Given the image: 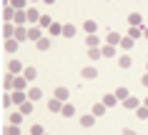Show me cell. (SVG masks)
Listing matches in <instances>:
<instances>
[{"label": "cell", "instance_id": "20", "mask_svg": "<svg viewBox=\"0 0 148 135\" xmlns=\"http://www.w3.org/2000/svg\"><path fill=\"white\" fill-rule=\"evenodd\" d=\"M38 25H40V28H43V30H48V28H50V25H53V18H50V15H40Z\"/></svg>", "mask_w": 148, "mask_h": 135}, {"label": "cell", "instance_id": "46", "mask_svg": "<svg viewBox=\"0 0 148 135\" xmlns=\"http://www.w3.org/2000/svg\"><path fill=\"white\" fill-rule=\"evenodd\" d=\"M43 3H45V5H53V3H55V0H43Z\"/></svg>", "mask_w": 148, "mask_h": 135}, {"label": "cell", "instance_id": "2", "mask_svg": "<svg viewBox=\"0 0 148 135\" xmlns=\"http://www.w3.org/2000/svg\"><path fill=\"white\" fill-rule=\"evenodd\" d=\"M80 78H83V80H95V78H98V68H93V65H86V68L80 70Z\"/></svg>", "mask_w": 148, "mask_h": 135}, {"label": "cell", "instance_id": "16", "mask_svg": "<svg viewBox=\"0 0 148 135\" xmlns=\"http://www.w3.org/2000/svg\"><path fill=\"white\" fill-rule=\"evenodd\" d=\"M75 33H78V28H75V25H70V23L63 25V35H65V38H73Z\"/></svg>", "mask_w": 148, "mask_h": 135}, {"label": "cell", "instance_id": "39", "mask_svg": "<svg viewBox=\"0 0 148 135\" xmlns=\"http://www.w3.org/2000/svg\"><path fill=\"white\" fill-rule=\"evenodd\" d=\"M10 105H13V95H10V93H5V95H3V108L8 110Z\"/></svg>", "mask_w": 148, "mask_h": 135}, {"label": "cell", "instance_id": "13", "mask_svg": "<svg viewBox=\"0 0 148 135\" xmlns=\"http://www.w3.org/2000/svg\"><path fill=\"white\" fill-rule=\"evenodd\" d=\"M60 115H63V118H73V115H75V108H73L70 103H63V110H60Z\"/></svg>", "mask_w": 148, "mask_h": 135}, {"label": "cell", "instance_id": "5", "mask_svg": "<svg viewBox=\"0 0 148 135\" xmlns=\"http://www.w3.org/2000/svg\"><path fill=\"white\" fill-rule=\"evenodd\" d=\"M18 45H20V40H15V38H8L5 40V53H18Z\"/></svg>", "mask_w": 148, "mask_h": 135}, {"label": "cell", "instance_id": "4", "mask_svg": "<svg viewBox=\"0 0 148 135\" xmlns=\"http://www.w3.org/2000/svg\"><path fill=\"white\" fill-rule=\"evenodd\" d=\"M55 98H58V100H63V103H68V100H70V90H68V88H55Z\"/></svg>", "mask_w": 148, "mask_h": 135}, {"label": "cell", "instance_id": "17", "mask_svg": "<svg viewBox=\"0 0 148 135\" xmlns=\"http://www.w3.org/2000/svg\"><path fill=\"white\" fill-rule=\"evenodd\" d=\"M40 98H43V90L40 88H30L28 90V100H40Z\"/></svg>", "mask_w": 148, "mask_h": 135}, {"label": "cell", "instance_id": "21", "mask_svg": "<svg viewBox=\"0 0 148 135\" xmlns=\"http://www.w3.org/2000/svg\"><path fill=\"white\" fill-rule=\"evenodd\" d=\"M15 40H28V28H23V25H18V30H15Z\"/></svg>", "mask_w": 148, "mask_h": 135}, {"label": "cell", "instance_id": "1", "mask_svg": "<svg viewBox=\"0 0 148 135\" xmlns=\"http://www.w3.org/2000/svg\"><path fill=\"white\" fill-rule=\"evenodd\" d=\"M121 105H123L125 110H138L140 105H143V100H138V98H133V95H128V98H125V100H123V103H121Z\"/></svg>", "mask_w": 148, "mask_h": 135}, {"label": "cell", "instance_id": "12", "mask_svg": "<svg viewBox=\"0 0 148 135\" xmlns=\"http://www.w3.org/2000/svg\"><path fill=\"white\" fill-rule=\"evenodd\" d=\"M103 103H106V108H113V105H118L121 100L116 98V93H108V95H103Z\"/></svg>", "mask_w": 148, "mask_h": 135}, {"label": "cell", "instance_id": "23", "mask_svg": "<svg viewBox=\"0 0 148 135\" xmlns=\"http://www.w3.org/2000/svg\"><path fill=\"white\" fill-rule=\"evenodd\" d=\"M80 125L83 128H93L95 125V115H83V118H80Z\"/></svg>", "mask_w": 148, "mask_h": 135}, {"label": "cell", "instance_id": "27", "mask_svg": "<svg viewBox=\"0 0 148 135\" xmlns=\"http://www.w3.org/2000/svg\"><path fill=\"white\" fill-rule=\"evenodd\" d=\"M40 20V13L35 8H28V23H38Z\"/></svg>", "mask_w": 148, "mask_h": 135}, {"label": "cell", "instance_id": "11", "mask_svg": "<svg viewBox=\"0 0 148 135\" xmlns=\"http://www.w3.org/2000/svg\"><path fill=\"white\" fill-rule=\"evenodd\" d=\"M15 13H18V10L13 8V5H5V10H3V20H5V23H10V20L15 18Z\"/></svg>", "mask_w": 148, "mask_h": 135}, {"label": "cell", "instance_id": "43", "mask_svg": "<svg viewBox=\"0 0 148 135\" xmlns=\"http://www.w3.org/2000/svg\"><path fill=\"white\" fill-rule=\"evenodd\" d=\"M140 83H143V85L148 88V73H143V78H140Z\"/></svg>", "mask_w": 148, "mask_h": 135}, {"label": "cell", "instance_id": "22", "mask_svg": "<svg viewBox=\"0 0 148 135\" xmlns=\"http://www.w3.org/2000/svg\"><path fill=\"white\" fill-rule=\"evenodd\" d=\"M25 98H28V95H25L23 90H15V93H13V103H15V105H23Z\"/></svg>", "mask_w": 148, "mask_h": 135}, {"label": "cell", "instance_id": "41", "mask_svg": "<svg viewBox=\"0 0 148 135\" xmlns=\"http://www.w3.org/2000/svg\"><path fill=\"white\" fill-rule=\"evenodd\" d=\"M88 55L93 58V60H98V58H101L103 53H101V48H90V50H88Z\"/></svg>", "mask_w": 148, "mask_h": 135}, {"label": "cell", "instance_id": "35", "mask_svg": "<svg viewBox=\"0 0 148 135\" xmlns=\"http://www.w3.org/2000/svg\"><path fill=\"white\" fill-rule=\"evenodd\" d=\"M48 30H50V35H63V25L60 23H53Z\"/></svg>", "mask_w": 148, "mask_h": 135}, {"label": "cell", "instance_id": "18", "mask_svg": "<svg viewBox=\"0 0 148 135\" xmlns=\"http://www.w3.org/2000/svg\"><path fill=\"white\" fill-rule=\"evenodd\" d=\"M101 53H103V58H113L116 55V45H108V43H106V45L101 48Z\"/></svg>", "mask_w": 148, "mask_h": 135}, {"label": "cell", "instance_id": "6", "mask_svg": "<svg viewBox=\"0 0 148 135\" xmlns=\"http://www.w3.org/2000/svg\"><path fill=\"white\" fill-rule=\"evenodd\" d=\"M13 23H15V25H25V23H28V10H18L15 18H13Z\"/></svg>", "mask_w": 148, "mask_h": 135}, {"label": "cell", "instance_id": "24", "mask_svg": "<svg viewBox=\"0 0 148 135\" xmlns=\"http://www.w3.org/2000/svg\"><path fill=\"white\" fill-rule=\"evenodd\" d=\"M86 43H88V48H98V45H101V40H98V35H86Z\"/></svg>", "mask_w": 148, "mask_h": 135}, {"label": "cell", "instance_id": "44", "mask_svg": "<svg viewBox=\"0 0 148 135\" xmlns=\"http://www.w3.org/2000/svg\"><path fill=\"white\" fill-rule=\"evenodd\" d=\"M121 135H138V133H136V130H128V128H125V130H123Z\"/></svg>", "mask_w": 148, "mask_h": 135}, {"label": "cell", "instance_id": "50", "mask_svg": "<svg viewBox=\"0 0 148 135\" xmlns=\"http://www.w3.org/2000/svg\"><path fill=\"white\" fill-rule=\"evenodd\" d=\"M43 135H48V133H43Z\"/></svg>", "mask_w": 148, "mask_h": 135}, {"label": "cell", "instance_id": "26", "mask_svg": "<svg viewBox=\"0 0 148 135\" xmlns=\"http://www.w3.org/2000/svg\"><path fill=\"white\" fill-rule=\"evenodd\" d=\"M35 48H38V50H40V53H45V50H48V48H50V40H48V38H40V40H38V43H35Z\"/></svg>", "mask_w": 148, "mask_h": 135}, {"label": "cell", "instance_id": "8", "mask_svg": "<svg viewBox=\"0 0 148 135\" xmlns=\"http://www.w3.org/2000/svg\"><path fill=\"white\" fill-rule=\"evenodd\" d=\"M140 23H143L140 13H131V15H128V25H131V28H140Z\"/></svg>", "mask_w": 148, "mask_h": 135}, {"label": "cell", "instance_id": "33", "mask_svg": "<svg viewBox=\"0 0 148 135\" xmlns=\"http://www.w3.org/2000/svg\"><path fill=\"white\" fill-rule=\"evenodd\" d=\"M128 95H131V93H128V88H118V90H116V98L121 100V103H123V100H125Z\"/></svg>", "mask_w": 148, "mask_h": 135}, {"label": "cell", "instance_id": "48", "mask_svg": "<svg viewBox=\"0 0 148 135\" xmlns=\"http://www.w3.org/2000/svg\"><path fill=\"white\" fill-rule=\"evenodd\" d=\"M146 73H148V60H146Z\"/></svg>", "mask_w": 148, "mask_h": 135}, {"label": "cell", "instance_id": "37", "mask_svg": "<svg viewBox=\"0 0 148 135\" xmlns=\"http://www.w3.org/2000/svg\"><path fill=\"white\" fill-rule=\"evenodd\" d=\"M8 5H13L15 10H25V0H8Z\"/></svg>", "mask_w": 148, "mask_h": 135}, {"label": "cell", "instance_id": "9", "mask_svg": "<svg viewBox=\"0 0 148 135\" xmlns=\"http://www.w3.org/2000/svg\"><path fill=\"white\" fill-rule=\"evenodd\" d=\"M25 85H28V78H25V75L18 78V75H15V80H13V90H25Z\"/></svg>", "mask_w": 148, "mask_h": 135}, {"label": "cell", "instance_id": "36", "mask_svg": "<svg viewBox=\"0 0 148 135\" xmlns=\"http://www.w3.org/2000/svg\"><path fill=\"white\" fill-rule=\"evenodd\" d=\"M103 113H106V103H103V100H101V103H98V105H95V108H93V115H95V118H101Z\"/></svg>", "mask_w": 148, "mask_h": 135}, {"label": "cell", "instance_id": "38", "mask_svg": "<svg viewBox=\"0 0 148 135\" xmlns=\"http://www.w3.org/2000/svg\"><path fill=\"white\" fill-rule=\"evenodd\" d=\"M136 115H138L140 120H148V108H146V105H140L138 110H136Z\"/></svg>", "mask_w": 148, "mask_h": 135}, {"label": "cell", "instance_id": "40", "mask_svg": "<svg viewBox=\"0 0 148 135\" xmlns=\"http://www.w3.org/2000/svg\"><path fill=\"white\" fill-rule=\"evenodd\" d=\"M128 35H131L133 40H136V38H140V35H143V28H131V33H128Z\"/></svg>", "mask_w": 148, "mask_h": 135}, {"label": "cell", "instance_id": "31", "mask_svg": "<svg viewBox=\"0 0 148 135\" xmlns=\"http://www.w3.org/2000/svg\"><path fill=\"white\" fill-rule=\"evenodd\" d=\"M3 135H20V125H13V123H10V125L3 130Z\"/></svg>", "mask_w": 148, "mask_h": 135}, {"label": "cell", "instance_id": "49", "mask_svg": "<svg viewBox=\"0 0 148 135\" xmlns=\"http://www.w3.org/2000/svg\"><path fill=\"white\" fill-rule=\"evenodd\" d=\"M33 3H43V0H33Z\"/></svg>", "mask_w": 148, "mask_h": 135}, {"label": "cell", "instance_id": "45", "mask_svg": "<svg viewBox=\"0 0 148 135\" xmlns=\"http://www.w3.org/2000/svg\"><path fill=\"white\" fill-rule=\"evenodd\" d=\"M143 38H148V25H146V28H143Z\"/></svg>", "mask_w": 148, "mask_h": 135}, {"label": "cell", "instance_id": "7", "mask_svg": "<svg viewBox=\"0 0 148 135\" xmlns=\"http://www.w3.org/2000/svg\"><path fill=\"white\" fill-rule=\"evenodd\" d=\"M48 110H50V113H60L63 110V100H58V98L48 100Z\"/></svg>", "mask_w": 148, "mask_h": 135}, {"label": "cell", "instance_id": "34", "mask_svg": "<svg viewBox=\"0 0 148 135\" xmlns=\"http://www.w3.org/2000/svg\"><path fill=\"white\" fill-rule=\"evenodd\" d=\"M23 75H25L28 80H35V78H38V70H35V68H25V70H23Z\"/></svg>", "mask_w": 148, "mask_h": 135}, {"label": "cell", "instance_id": "19", "mask_svg": "<svg viewBox=\"0 0 148 135\" xmlns=\"http://www.w3.org/2000/svg\"><path fill=\"white\" fill-rule=\"evenodd\" d=\"M13 80H15V75H13V73H8V75H5V78H3V88H5V90H13Z\"/></svg>", "mask_w": 148, "mask_h": 135}, {"label": "cell", "instance_id": "30", "mask_svg": "<svg viewBox=\"0 0 148 135\" xmlns=\"http://www.w3.org/2000/svg\"><path fill=\"white\" fill-rule=\"evenodd\" d=\"M20 113H23L25 118H28V115H30V113H33V100H25V103L20 105Z\"/></svg>", "mask_w": 148, "mask_h": 135}, {"label": "cell", "instance_id": "47", "mask_svg": "<svg viewBox=\"0 0 148 135\" xmlns=\"http://www.w3.org/2000/svg\"><path fill=\"white\" fill-rule=\"evenodd\" d=\"M143 105H146V108H148V98H143Z\"/></svg>", "mask_w": 148, "mask_h": 135}, {"label": "cell", "instance_id": "3", "mask_svg": "<svg viewBox=\"0 0 148 135\" xmlns=\"http://www.w3.org/2000/svg\"><path fill=\"white\" fill-rule=\"evenodd\" d=\"M40 38H43V28H40V25H30V28H28V40H35V43H38Z\"/></svg>", "mask_w": 148, "mask_h": 135}, {"label": "cell", "instance_id": "32", "mask_svg": "<svg viewBox=\"0 0 148 135\" xmlns=\"http://www.w3.org/2000/svg\"><path fill=\"white\" fill-rule=\"evenodd\" d=\"M133 43H136V40H133V38H131V35H128V38H123V40H121V48H123V50H125V53H128V50H131V48H133Z\"/></svg>", "mask_w": 148, "mask_h": 135}, {"label": "cell", "instance_id": "29", "mask_svg": "<svg viewBox=\"0 0 148 135\" xmlns=\"http://www.w3.org/2000/svg\"><path fill=\"white\" fill-rule=\"evenodd\" d=\"M106 40H108V45H121V40H123V38H121L118 33H108V38H106Z\"/></svg>", "mask_w": 148, "mask_h": 135}, {"label": "cell", "instance_id": "14", "mask_svg": "<svg viewBox=\"0 0 148 135\" xmlns=\"http://www.w3.org/2000/svg\"><path fill=\"white\" fill-rule=\"evenodd\" d=\"M118 65H121L123 70H128V68H131V65H133L131 55H128V53H125V55H121V58H118Z\"/></svg>", "mask_w": 148, "mask_h": 135}, {"label": "cell", "instance_id": "10", "mask_svg": "<svg viewBox=\"0 0 148 135\" xmlns=\"http://www.w3.org/2000/svg\"><path fill=\"white\" fill-rule=\"evenodd\" d=\"M15 30H18V28L13 23H5V25H3V35H5V40H8V38H15Z\"/></svg>", "mask_w": 148, "mask_h": 135}, {"label": "cell", "instance_id": "15", "mask_svg": "<svg viewBox=\"0 0 148 135\" xmlns=\"http://www.w3.org/2000/svg\"><path fill=\"white\" fill-rule=\"evenodd\" d=\"M83 30H86V35H93V33L98 30V25H95V20H86V23H83Z\"/></svg>", "mask_w": 148, "mask_h": 135}, {"label": "cell", "instance_id": "28", "mask_svg": "<svg viewBox=\"0 0 148 135\" xmlns=\"http://www.w3.org/2000/svg\"><path fill=\"white\" fill-rule=\"evenodd\" d=\"M20 70H23L20 60H10V65H8V73H13V75H15V73H20Z\"/></svg>", "mask_w": 148, "mask_h": 135}, {"label": "cell", "instance_id": "42", "mask_svg": "<svg viewBox=\"0 0 148 135\" xmlns=\"http://www.w3.org/2000/svg\"><path fill=\"white\" fill-rule=\"evenodd\" d=\"M30 135H43V125H33L30 128Z\"/></svg>", "mask_w": 148, "mask_h": 135}, {"label": "cell", "instance_id": "25", "mask_svg": "<svg viewBox=\"0 0 148 135\" xmlns=\"http://www.w3.org/2000/svg\"><path fill=\"white\" fill-rule=\"evenodd\" d=\"M23 120H25V115L20 110L18 113H13V115H10V123H13V125H23Z\"/></svg>", "mask_w": 148, "mask_h": 135}]
</instances>
